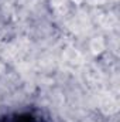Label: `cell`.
Listing matches in <instances>:
<instances>
[{"label":"cell","mask_w":120,"mask_h":122,"mask_svg":"<svg viewBox=\"0 0 120 122\" xmlns=\"http://www.w3.org/2000/svg\"><path fill=\"white\" fill-rule=\"evenodd\" d=\"M0 122H55L48 112L38 107H26L0 115Z\"/></svg>","instance_id":"1"}]
</instances>
